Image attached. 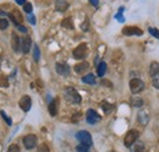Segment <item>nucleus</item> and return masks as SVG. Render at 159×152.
<instances>
[{
    "label": "nucleus",
    "mask_w": 159,
    "mask_h": 152,
    "mask_svg": "<svg viewBox=\"0 0 159 152\" xmlns=\"http://www.w3.org/2000/svg\"><path fill=\"white\" fill-rule=\"evenodd\" d=\"M64 97H65V99H66L67 102H70V103H72V104H80L81 101H82L80 93L75 88H72V87L65 88V91H64Z\"/></svg>",
    "instance_id": "1"
},
{
    "label": "nucleus",
    "mask_w": 159,
    "mask_h": 152,
    "mask_svg": "<svg viewBox=\"0 0 159 152\" xmlns=\"http://www.w3.org/2000/svg\"><path fill=\"white\" fill-rule=\"evenodd\" d=\"M139 136V133L137 130H135V129L129 130L127 134L125 135V139H124V145H125V147H131V146L137 141Z\"/></svg>",
    "instance_id": "2"
},
{
    "label": "nucleus",
    "mask_w": 159,
    "mask_h": 152,
    "mask_svg": "<svg viewBox=\"0 0 159 152\" xmlns=\"http://www.w3.org/2000/svg\"><path fill=\"white\" fill-rule=\"evenodd\" d=\"M76 139L79 140L81 145L87 146V147H89L92 145V142H93L91 134L88 133L87 130H81V131H79V133L76 134Z\"/></svg>",
    "instance_id": "3"
},
{
    "label": "nucleus",
    "mask_w": 159,
    "mask_h": 152,
    "mask_svg": "<svg viewBox=\"0 0 159 152\" xmlns=\"http://www.w3.org/2000/svg\"><path fill=\"white\" fill-rule=\"evenodd\" d=\"M87 53H88V48H87V45L84 43H82V44L77 45V48L74 49L72 55L77 60H82V59H84V58L87 57Z\"/></svg>",
    "instance_id": "4"
},
{
    "label": "nucleus",
    "mask_w": 159,
    "mask_h": 152,
    "mask_svg": "<svg viewBox=\"0 0 159 152\" xmlns=\"http://www.w3.org/2000/svg\"><path fill=\"white\" fill-rule=\"evenodd\" d=\"M130 90H131L132 93L137 95V93L142 92L144 90V82L139 78H132L130 81Z\"/></svg>",
    "instance_id": "5"
},
{
    "label": "nucleus",
    "mask_w": 159,
    "mask_h": 152,
    "mask_svg": "<svg viewBox=\"0 0 159 152\" xmlns=\"http://www.w3.org/2000/svg\"><path fill=\"white\" fill-rule=\"evenodd\" d=\"M22 142H23V145H25V147H26L27 150H32V149H34L36 145H37V136H36V135H32V134L26 135V136L22 139Z\"/></svg>",
    "instance_id": "6"
},
{
    "label": "nucleus",
    "mask_w": 159,
    "mask_h": 152,
    "mask_svg": "<svg viewBox=\"0 0 159 152\" xmlns=\"http://www.w3.org/2000/svg\"><path fill=\"white\" fill-rule=\"evenodd\" d=\"M122 35L129 36V37H131V36H142L143 31L139 27H136V26H126V27L122 28Z\"/></svg>",
    "instance_id": "7"
},
{
    "label": "nucleus",
    "mask_w": 159,
    "mask_h": 152,
    "mask_svg": "<svg viewBox=\"0 0 159 152\" xmlns=\"http://www.w3.org/2000/svg\"><path fill=\"white\" fill-rule=\"evenodd\" d=\"M100 119V115L94 109H88L87 111V113H86V120H87V123L88 124H96L97 121H99Z\"/></svg>",
    "instance_id": "8"
},
{
    "label": "nucleus",
    "mask_w": 159,
    "mask_h": 152,
    "mask_svg": "<svg viewBox=\"0 0 159 152\" xmlns=\"http://www.w3.org/2000/svg\"><path fill=\"white\" fill-rule=\"evenodd\" d=\"M19 104H20V108L23 112H28L32 107V99L30 96H23V97H21Z\"/></svg>",
    "instance_id": "9"
},
{
    "label": "nucleus",
    "mask_w": 159,
    "mask_h": 152,
    "mask_svg": "<svg viewBox=\"0 0 159 152\" xmlns=\"http://www.w3.org/2000/svg\"><path fill=\"white\" fill-rule=\"evenodd\" d=\"M55 70H57V73L61 76H69L70 75V71H71L70 66H69L67 64H62V63H57Z\"/></svg>",
    "instance_id": "10"
},
{
    "label": "nucleus",
    "mask_w": 159,
    "mask_h": 152,
    "mask_svg": "<svg viewBox=\"0 0 159 152\" xmlns=\"http://www.w3.org/2000/svg\"><path fill=\"white\" fill-rule=\"evenodd\" d=\"M31 47H32V39H31V37H30V36H23L22 43H21V49H22V52H23L25 54H27V53L30 52Z\"/></svg>",
    "instance_id": "11"
},
{
    "label": "nucleus",
    "mask_w": 159,
    "mask_h": 152,
    "mask_svg": "<svg viewBox=\"0 0 159 152\" xmlns=\"http://www.w3.org/2000/svg\"><path fill=\"white\" fill-rule=\"evenodd\" d=\"M48 109H49V113H50L52 116H55L58 114V111H59V99L54 98L53 101H50Z\"/></svg>",
    "instance_id": "12"
},
{
    "label": "nucleus",
    "mask_w": 159,
    "mask_h": 152,
    "mask_svg": "<svg viewBox=\"0 0 159 152\" xmlns=\"http://www.w3.org/2000/svg\"><path fill=\"white\" fill-rule=\"evenodd\" d=\"M88 68H89V64L88 63H86V61H83V63H79V64H76L75 65V71L77 73V74H84L87 70H88Z\"/></svg>",
    "instance_id": "13"
},
{
    "label": "nucleus",
    "mask_w": 159,
    "mask_h": 152,
    "mask_svg": "<svg viewBox=\"0 0 159 152\" xmlns=\"http://www.w3.org/2000/svg\"><path fill=\"white\" fill-rule=\"evenodd\" d=\"M137 120H139V123L141 125H147L148 121H149V115H148L147 112L142 111V112H139V115H137Z\"/></svg>",
    "instance_id": "14"
},
{
    "label": "nucleus",
    "mask_w": 159,
    "mask_h": 152,
    "mask_svg": "<svg viewBox=\"0 0 159 152\" xmlns=\"http://www.w3.org/2000/svg\"><path fill=\"white\" fill-rule=\"evenodd\" d=\"M11 45H12V49L15 52H19L21 48V43H20V38L17 35L12 33V38H11Z\"/></svg>",
    "instance_id": "15"
},
{
    "label": "nucleus",
    "mask_w": 159,
    "mask_h": 152,
    "mask_svg": "<svg viewBox=\"0 0 159 152\" xmlns=\"http://www.w3.org/2000/svg\"><path fill=\"white\" fill-rule=\"evenodd\" d=\"M159 74V63L158 61H153V63H151V65H149V75L152 76H156Z\"/></svg>",
    "instance_id": "16"
},
{
    "label": "nucleus",
    "mask_w": 159,
    "mask_h": 152,
    "mask_svg": "<svg viewBox=\"0 0 159 152\" xmlns=\"http://www.w3.org/2000/svg\"><path fill=\"white\" fill-rule=\"evenodd\" d=\"M67 9H69V2H67V1H65V0H58V1H57V10H58V11L64 12V11H66Z\"/></svg>",
    "instance_id": "17"
},
{
    "label": "nucleus",
    "mask_w": 159,
    "mask_h": 152,
    "mask_svg": "<svg viewBox=\"0 0 159 152\" xmlns=\"http://www.w3.org/2000/svg\"><path fill=\"white\" fill-rule=\"evenodd\" d=\"M144 150H146V147H144L143 142H135L131 146V152H144Z\"/></svg>",
    "instance_id": "18"
},
{
    "label": "nucleus",
    "mask_w": 159,
    "mask_h": 152,
    "mask_svg": "<svg viewBox=\"0 0 159 152\" xmlns=\"http://www.w3.org/2000/svg\"><path fill=\"white\" fill-rule=\"evenodd\" d=\"M82 82L88 83V85H94L96 83V76L93 74H88V75L83 76L82 77Z\"/></svg>",
    "instance_id": "19"
},
{
    "label": "nucleus",
    "mask_w": 159,
    "mask_h": 152,
    "mask_svg": "<svg viewBox=\"0 0 159 152\" xmlns=\"http://www.w3.org/2000/svg\"><path fill=\"white\" fill-rule=\"evenodd\" d=\"M105 71H107V64L104 61H100L99 64H98V66H97V75L99 76V77H103V75L105 74Z\"/></svg>",
    "instance_id": "20"
},
{
    "label": "nucleus",
    "mask_w": 159,
    "mask_h": 152,
    "mask_svg": "<svg viewBox=\"0 0 159 152\" xmlns=\"http://www.w3.org/2000/svg\"><path fill=\"white\" fill-rule=\"evenodd\" d=\"M100 107H102V109L104 111V113H110L111 111H113V108H114V106L113 104H110L109 102H107V101H103L102 103H100Z\"/></svg>",
    "instance_id": "21"
},
{
    "label": "nucleus",
    "mask_w": 159,
    "mask_h": 152,
    "mask_svg": "<svg viewBox=\"0 0 159 152\" xmlns=\"http://www.w3.org/2000/svg\"><path fill=\"white\" fill-rule=\"evenodd\" d=\"M61 26L64 27V28H67V30H72L74 28V23H72V20L70 19H65L62 20V22H61Z\"/></svg>",
    "instance_id": "22"
},
{
    "label": "nucleus",
    "mask_w": 159,
    "mask_h": 152,
    "mask_svg": "<svg viewBox=\"0 0 159 152\" xmlns=\"http://www.w3.org/2000/svg\"><path fill=\"white\" fill-rule=\"evenodd\" d=\"M131 104L134 106V107H142L143 106V99L142 98H139V97H132L131 98Z\"/></svg>",
    "instance_id": "23"
},
{
    "label": "nucleus",
    "mask_w": 159,
    "mask_h": 152,
    "mask_svg": "<svg viewBox=\"0 0 159 152\" xmlns=\"http://www.w3.org/2000/svg\"><path fill=\"white\" fill-rule=\"evenodd\" d=\"M39 58H40L39 47L37 44H34L33 45V59H34V61H39Z\"/></svg>",
    "instance_id": "24"
},
{
    "label": "nucleus",
    "mask_w": 159,
    "mask_h": 152,
    "mask_svg": "<svg viewBox=\"0 0 159 152\" xmlns=\"http://www.w3.org/2000/svg\"><path fill=\"white\" fill-rule=\"evenodd\" d=\"M9 86V81L4 75H0V87H7Z\"/></svg>",
    "instance_id": "25"
},
{
    "label": "nucleus",
    "mask_w": 159,
    "mask_h": 152,
    "mask_svg": "<svg viewBox=\"0 0 159 152\" xmlns=\"http://www.w3.org/2000/svg\"><path fill=\"white\" fill-rule=\"evenodd\" d=\"M152 85H153V87H154V88L159 90V74L152 77Z\"/></svg>",
    "instance_id": "26"
},
{
    "label": "nucleus",
    "mask_w": 159,
    "mask_h": 152,
    "mask_svg": "<svg viewBox=\"0 0 159 152\" xmlns=\"http://www.w3.org/2000/svg\"><path fill=\"white\" fill-rule=\"evenodd\" d=\"M148 32L153 36V37H156L157 39H159V30H157V28H148Z\"/></svg>",
    "instance_id": "27"
},
{
    "label": "nucleus",
    "mask_w": 159,
    "mask_h": 152,
    "mask_svg": "<svg viewBox=\"0 0 159 152\" xmlns=\"http://www.w3.org/2000/svg\"><path fill=\"white\" fill-rule=\"evenodd\" d=\"M7 27H9V22H7V20L0 19V30H6Z\"/></svg>",
    "instance_id": "28"
},
{
    "label": "nucleus",
    "mask_w": 159,
    "mask_h": 152,
    "mask_svg": "<svg viewBox=\"0 0 159 152\" xmlns=\"http://www.w3.org/2000/svg\"><path fill=\"white\" fill-rule=\"evenodd\" d=\"M23 11L27 12V14H31V12H32V4L26 2V4L23 5Z\"/></svg>",
    "instance_id": "29"
},
{
    "label": "nucleus",
    "mask_w": 159,
    "mask_h": 152,
    "mask_svg": "<svg viewBox=\"0 0 159 152\" xmlns=\"http://www.w3.org/2000/svg\"><path fill=\"white\" fill-rule=\"evenodd\" d=\"M121 12H124V7H120L119 9V12L115 15V19L118 20L119 22H124L125 20H124V17H122V15H121Z\"/></svg>",
    "instance_id": "30"
},
{
    "label": "nucleus",
    "mask_w": 159,
    "mask_h": 152,
    "mask_svg": "<svg viewBox=\"0 0 159 152\" xmlns=\"http://www.w3.org/2000/svg\"><path fill=\"white\" fill-rule=\"evenodd\" d=\"M38 152H49V147L47 144H40L38 146Z\"/></svg>",
    "instance_id": "31"
},
{
    "label": "nucleus",
    "mask_w": 159,
    "mask_h": 152,
    "mask_svg": "<svg viewBox=\"0 0 159 152\" xmlns=\"http://www.w3.org/2000/svg\"><path fill=\"white\" fill-rule=\"evenodd\" d=\"M0 114H1V116L4 118V120H6V123H7V125H11V124H12V121H11V119H10V118L7 116V114L5 113L4 111H1V112H0Z\"/></svg>",
    "instance_id": "32"
},
{
    "label": "nucleus",
    "mask_w": 159,
    "mask_h": 152,
    "mask_svg": "<svg viewBox=\"0 0 159 152\" xmlns=\"http://www.w3.org/2000/svg\"><path fill=\"white\" fill-rule=\"evenodd\" d=\"M76 152H89L87 146H83V145H80L76 147Z\"/></svg>",
    "instance_id": "33"
},
{
    "label": "nucleus",
    "mask_w": 159,
    "mask_h": 152,
    "mask_svg": "<svg viewBox=\"0 0 159 152\" xmlns=\"http://www.w3.org/2000/svg\"><path fill=\"white\" fill-rule=\"evenodd\" d=\"M7 152H20V147L17 145H11L9 149H7Z\"/></svg>",
    "instance_id": "34"
},
{
    "label": "nucleus",
    "mask_w": 159,
    "mask_h": 152,
    "mask_svg": "<svg viewBox=\"0 0 159 152\" xmlns=\"http://www.w3.org/2000/svg\"><path fill=\"white\" fill-rule=\"evenodd\" d=\"M27 20L32 23V25H36V17H34V15H32V14H28V16H27Z\"/></svg>",
    "instance_id": "35"
},
{
    "label": "nucleus",
    "mask_w": 159,
    "mask_h": 152,
    "mask_svg": "<svg viewBox=\"0 0 159 152\" xmlns=\"http://www.w3.org/2000/svg\"><path fill=\"white\" fill-rule=\"evenodd\" d=\"M16 28H17V30H20L21 32H23V33H27V28H26L23 25H21V23L16 26Z\"/></svg>",
    "instance_id": "36"
},
{
    "label": "nucleus",
    "mask_w": 159,
    "mask_h": 152,
    "mask_svg": "<svg viewBox=\"0 0 159 152\" xmlns=\"http://www.w3.org/2000/svg\"><path fill=\"white\" fill-rule=\"evenodd\" d=\"M102 85L103 86H108V87H111L113 86V83L110 81H108V80H102Z\"/></svg>",
    "instance_id": "37"
},
{
    "label": "nucleus",
    "mask_w": 159,
    "mask_h": 152,
    "mask_svg": "<svg viewBox=\"0 0 159 152\" xmlns=\"http://www.w3.org/2000/svg\"><path fill=\"white\" fill-rule=\"evenodd\" d=\"M89 2H91L92 6H94V7H98V6H99V0H89Z\"/></svg>",
    "instance_id": "38"
},
{
    "label": "nucleus",
    "mask_w": 159,
    "mask_h": 152,
    "mask_svg": "<svg viewBox=\"0 0 159 152\" xmlns=\"http://www.w3.org/2000/svg\"><path fill=\"white\" fill-rule=\"evenodd\" d=\"M16 1V4H19V5H25L26 4V0H15Z\"/></svg>",
    "instance_id": "39"
},
{
    "label": "nucleus",
    "mask_w": 159,
    "mask_h": 152,
    "mask_svg": "<svg viewBox=\"0 0 159 152\" xmlns=\"http://www.w3.org/2000/svg\"><path fill=\"white\" fill-rule=\"evenodd\" d=\"M80 116H81V113H77V115H76V116H74V118H72V120H74V121H76V120H79V119H80Z\"/></svg>",
    "instance_id": "40"
},
{
    "label": "nucleus",
    "mask_w": 159,
    "mask_h": 152,
    "mask_svg": "<svg viewBox=\"0 0 159 152\" xmlns=\"http://www.w3.org/2000/svg\"><path fill=\"white\" fill-rule=\"evenodd\" d=\"M86 25H88V23H86V22H84V23H82V30H83V31L88 30V26H86Z\"/></svg>",
    "instance_id": "41"
},
{
    "label": "nucleus",
    "mask_w": 159,
    "mask_h": 152,
    "mask_svg": "<svg viewBox=\"0 0 159 152\" xmlns=\"http://www.w3.org/2000/svg\"><path fill=\"white\" fill-rule=\"evenodd\" d=\"M0 65H1V59H0Z\"/></svg>",
    "instance_id": "42"
}]
</instances>
